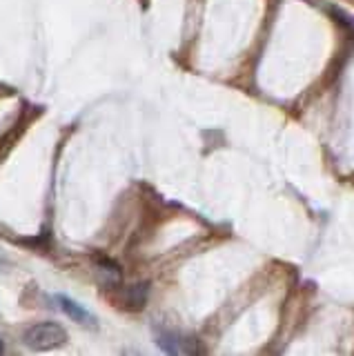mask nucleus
<instances>
[{
    "label": "nucleus",
    "mask_w": 354,
    "mask_h": 356,
    "mask_svg": "<svg viewBox=\"0 0 354 356\" xmlns=\"http://www.w3.org/2000/svg\"><path fill=\"white\" fill-rule=\"evenodd\" d=\"M23 341L29 350L47 352V350H56L61 345L67 343V332H65L61 323L42 321V323H34V325L25 330Z\"/></svg>",
    "instance_id": "1"
},
{
    "label": "nucleus",
    "mask_w": 354,
    "mask_h": 356,
    "mask_svg": "<svg viewBox=\"0 0 354 356\" xmlns=\"http://www.w3.org/2000/svg\"><path fill=\"white\" fill-rule=\"evenodd\" d=\"M154 337H156L159 348L165 354H198L203 352L201 341L192 334H183L176 330H168V327H156L154 330Z\"/></svg>",
    "instance_id": "2"
},
{
    "label": "nucleus",
    "mask_w": 354,
    "mask_h": 356,
    "mask_svg": "<svg viewBox=\"0 0 354 356\" xmlns=\"http://www.w3.org/2000/svg\"><path fill=\"white\" fill-rule=\"evenodd\" d=\"M56 303L63 309V314H67L74 323H79V325H87V327H96V318L81 303H76L74 298L65 296V294H56Z\"/></svg>",
    "instance_id": "3"
},
{
    "label": "nucleus",
    "mask_w": 354,
    "mask_h": 356,
    "mask_svg": "<svg viewBox=\"0 0 354 356\" xmlns=\"http://www.w3.org/2000/svg\"><path fill=\"white\" fill-rule=\"evenodd\" d=\"M150 298V283H134L123 289V294H120V303H123L125 309H131V312H138L145 307Z\"/></svg>",
    "instance_id": "4"
},
{
    "label": "nucleus",
    "mask_w": 354,
    "mask_h": 356,
    "mask_svg": "<svg viewBox=\"0 0 354 356\" xmlns=\"http://www.w3.org/2000/svg\"><path fill=\"white\" fill-rule=\"evenodd\" d=\"M96 272H98V278H101V283L107 287H114L120 281V267L114 261H107V259L98 261Z\"/></svg>",
    "instance_id": "5"
},
{
    "label": "nucleus",
    "mask_w": 354,
    "mask_h": 356,
    "mask_svg": "<svg viewBox=\"0 0 354 356\" xmlns=\"http://www.w3.org/2000/svg\"><path fill=\"white\" fill-rule=\"evenodd\" d=\"M5 352V343H3V339H0V354Z\"/></svg>",
    "instance_id": "6"
}]
</instances>
